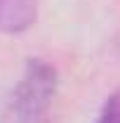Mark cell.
<instances>
[{"label":"cell","mask_w":120,"mask_h":123,"mask_svg":"<svg viewBox=\"0 0 120 123\" xmlns=\"http://www.w3.org/2000/svg\"><path fill=\"white\" fill-rule=\"evenodd\" d=\"M94 123H120V90L108 95V99L104 102Z\"/></svg>","instance_id":"3957f363"},{"label":"cell","mask_w":120,"mask_h":123,"mask_svg":"<svg viewBox=\"0 0 120 123\" xmlns=\"http://www.w3.org/2000/svg\"><path fill=\"white\" fill-rule=\"evenodd\" d=\"M35 0H0V31L21 33L35 24Z\"/></svg>","instance_id":"7a4b0ae2"},{"label":"cell","mask_w":120,"mask_h":123,"mask_svg":"<svg viewBox=\"0 0 120 123\" xmlns=\"http://www.w3.org/2000/svg\"><path fill=\"white\" fill-rule=\"evenodd\" d=\"M57 88V69L45 59H28L19 83L2 107L0 123H49Z\"/></svg>","instance_id":"6da1fadb"}]
</instances>
